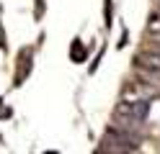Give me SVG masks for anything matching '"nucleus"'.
Listing matches in <instances>:
<instances>
[{
	"instance_id": "obj_1",
	"label": "nucleus",
	"mask_w": 160,
	"mask_h": 154,
	"mask_svg": "<svg viewBox=\"0 0 160 154\" xmlns=\"http://www.w3.org/2000/svg\"><path fill=\"white\" fill-rule=\"evenodd\" d=\"M147 113H150V100H124L122 98V103L114 110V126L142 136Z\"/></svg>"
},
{
	"instance_id": "obj_2",
	"label": "nucleus",
	"mask_w": 160,
	"mask_h": 154,
	"mask_svg": "<svg viewBox=\"0 0 160 154\" xmlns=\"http://www.w3.org/2000/svg\"><path fill=\"white\" fill-rule=\"evenodd\" d=\"M139 139H142L139 133H132V131L111 126L103 133V139L96 147V152H101V154H129V152L139 149Z\"/></svg>"
},
{
	"instance_id": "obj_3",
	"label": "nucleus",
	"mask_w": 160,
	"mask_h": 154,
	"mask_svg": "<svg viewBox=\"0 0 160 154\" xmlns=\"http://www.w3.org/2000/svg\"><path fill=\"white\" fill-rule=\"evenodd\" d=\"M158 92V87L152 82H142V80H129L124 90H122V98L124 100H150Z\"/></svg>"
},
{
	"instance_id": "obj_4",
	"label": "nucleus",
	"mask_w": 160,
	"mask_h": 154,
	"mask_svg": "<svg viewBox=\"0 0 160 154\" xmlns=\"http://www.w3.org/2000/svg\"><path fill=\"white\" fill-rule=\"evenodd\" d=\"M134 67L160 75V51H155V49H145V51H139V54L134 57Z\"/></svg>"
},
{
	"instance_id": "obj_5",
	"label": "nucleus",
	"mask_w": 160,
	"mask_h": 154,
	"mask_svg": "<svg viewBox=\"0 0 160 154\" xmlns=\"http://www.w3.org/2000/svg\"><path fill=\"white\" fill-rule=\"evenodd\" d=\"M28 54H31L28 49H21V57H18V72H16V82H13V85H23L26 75L31 72V62H28Z\"/></svg>"
},
{
	"instance_id": "obj_6",
	"label": "nucleus",
	"mask_w": 160,
	"mask_h": 154,
	"mask_svg": "<svg viewBox=\"0 0 160 154\" xmlns=\"http://www.w3.org/2000/svg\"><path fill=\"white\" fill-rule=\"evenodd\" d=\"M70 59H72L75 64H80V62L88 59V49L83 46V41H80V39H75L72 44H70Z\"/></svg>"
},
{
	"instance_id": "obj_7",
	"label": "nucleus",
	"mask_w": 160,
	"mask_h": 154,
	"mask_svg": "<svg viewBox=\"0 0 160 154\" xmlns=\"http://www.w3.org/2000/svg\"><path fill=\"white\" fill-rule=\"evenodd\" d=\"M147 36H160V10L152 13L147 21Z\"/></svg>"
},
{
	"instance_id": "obj_8",
	"label": "nucleus",
	"mask_w": 160,
	"mask_h": 154,
	"mask_svg": "<svg viewBox=\"0 0 160 154\" xmlns=\"http://www.w3.org/2000/svg\"><path fill=\"white\" fill-rule=\"evenodd\" d=\"M147 46H150V49H155V51H160V36H150Z\"/></svg>"
},
{
	"instance_id": "obj_9",
	"label": "nucleus",
	"mask_w": 160,
	"mask_h": 154,
	"mask_svg": "<svg viewBox=\"0 0 160 154\" xmlns=\"http://www.w3.org/2000/svg\"><path fill=\"white\" fill-rule=\"evenodd\" d=\"M11 116H13V110H11V108H5V105H3V100H0V118H11Z\"/></svg>"
},
{
	"instance_id": "obj_10",
	"label": "nucleus",
	"mask_w": 160,
	"mask_h": 154,
	"mask_svg": "<svg viewBox=\"0 0 160 154\" xmlns=\"http://www.w3.org/2000/svg\"><path fill=\"white\" fill-rule=\"evenodd\" d=\"M42 13H44V3L39 0V3H36V16H42Z\"/></svg>"
}]
</instances>
